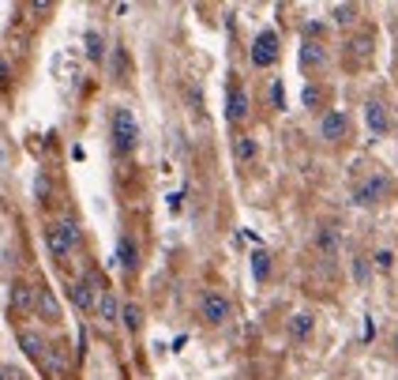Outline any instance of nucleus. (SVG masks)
Segmentation results:
<instances>
[{"mask_svg": "<svg viewBox=\"0 0 398 380\" xmlns=\"http://www.w3.org/2000/svg\"><path fill=\"white\" fill-rule=\"evenodd\" d=\"M304 106H308V110L320 106V90H316V87H304Z\"/></svg>", "mask_w": 398, "mask_h": 380, "instance_id": "nucleus-25", "label": "nucleus"}, {"mask_svg": "<svg viewBox=\"0 0 398 380\" xmlns=\"http://www.w3.org/2000/svg\"><path fill=\"white\" fill-rule=\"evenodd\" d=\"M102 46H105V42H102V34H98V31H87L83 49H87V57H90V60H102V53H105Z\"/></svg>", "mask_w": 398, "mask_h": 380, "instance_id": "nucleus-20", "label": "nucleus"}, {"mask_svg": "<svg viewBox=\"0 0 398 380\" xmlns=\"http://www.w3.org/2000/svg\"><path fill=\"white\" fill-rule=\"evenodd\" d=\"M4 376H8V373H4V369H0V380H4Z\"/></svg>", "mask_w": 398, "mask_h": 380, "instance_id": "nucleus-31", "label": "nucleus"}, {"mask_svg": "<svg viewBox=\"0 0 398 380\" xmlns=\"http://www.w3.org/2000/svg\"><path fill=\"white\" fill-rule=\"evenodd\" d=\"M383 192H387V177H368V181H361V185L353 189V204H361V207H368V204H376V200H383Z\"/></svg>", "mask_w": 398, "mask_h": 380, "instance_id": "nucleus-6", "label": "nucleus"}, {"mask_svg": "<svg viewBox=\"0 0 398 380\" xmlns=\"http://www.w3.org/2000/svg\"><path fill=\"white\" fill-rule=\"evenodd\" d=\"M45 241H49V248H53V256L57 260H68L75 248L68 245V238H64V230H60V222H53V226L45 230Z\"/></svg>", "mask_w": 398, "mask_h": 380, "instance_id": "nucleus-11", "label": "nucleus"}, {"mask_svg": "<svg viewBox=\"0 0 398 380\" xmlns=\"http://www.w3.org/2000/svg\"><path fill=\"white\" fill-rule=\"evenodd\" d=\"M244 117H248V95H244V87H230V95H225V121L241 125Z\"/></svg>", "mask_w": 398, "mask_h": 380, "instance_id": "nucleus-7", "label": "nucleus"}, {"mask_svg": "<svg viewBox=\"0 0 398 380\" xmlns=\"http://www.w3.org/2000/svg\"><path fill=\"white\" fill-rule=\"evenodd\" d=\"M113 260H117L124 271H136V268H139V248H136V241H131V238H117Z\"/></svg>", "mask_w": 398, "mask_h": 380, "instance_id": "nucleus-9", "label": "nucleus"}, {"mask_svg": "<svg viewBox=\"0 0 398 380\" xmlns=\"http://www.w3.org/2000/svg\"><path fill=\"white\" fill-rule=\"evenodd\" d=\"M391 264H394V256L387 253V248H383V253H376V268H380V271H391Z\"/></svg>", "mask_w": 398, "mask_h": 380, "instance_id": "nucleus-26", "label": "nucleus"}, {"mask_svg": "<svg viewBox=\"0 0 398 380\" xmlns=\"http://www.w3.org/2000/svg\"><path fill=\"white\" fill-rule=\"evenodd\" d=\"M365 121H368V128H372L376 136H383L391 128V117H387V106H383V102H368V106H365Z\"/></svg>", "mask_w": 398, "mask_h": 380, "instance_id": "nucleus-10", "label": "nucleus"}, {"mask_svg": "<svg viewBox=\"0 0 398 380\" xmlns=\"http://www.w3.org/2000/svg\"><path fill=\"white\" fill-rule=\"evenodd\" d=\"M34 301H38V290H34V286H26V283H16V286H11V309L31 312Z\"/></svg>", "mask_w": 398, "mask_h": 380, "instance_id": "nucleus-12", "label": "nucleus"}, {"mask_svg": "<svg viewBox=\"0 0 398 380\" xmlns=\"http://www.w3.org/2000/svg\"><path fill=\"white\" fill-rule=\"evenodd\" d=\"M60 230H64V238H68L72 248H83V230H79L75 218H60Z\"/></svg>", "mask_w": 398, "mask_h": 380, "instance_id": "nucleus-19", "label": "nucleus"}, {"mask_svg": "<svg viewBox=\"0 0 398 380\" xmlns=\"http://www.w3.org/2000/svg\"><path fill=\"white\" fill-rule=\"evenodd\" d=\"M8 80V68H4V64H0V83H4Z\"/></svg>", "mask_w": 398, "mask_h": 380, "instance_id": "nucleus-30", "label": "nucleus"}, {"mask_svg": "<svg viewBox=\"0 0 398 380\" xmlns=\"http://www.w3.org/2000/svg\"><path fill=\"white\" fill-rule=\"evenodd\" d=\"M330 16H335V23H342V27H346V23L357 19V4H335V11H330Z\"/></svg>", "mask_w": 398, "mask_h": 380, "instance_id": "nucleus-21", "label": "nucleus"}, {"mask_svg": "<svg viewBox=\"0 0 398 380\" xmlns=\"http://www.w3.org/2000/svg\"><path fill=\"white\" fill-rule=\"evenodd\" d=\"M301 64H304V68H323V64H327V49L308 38V42L301 46Z\"/></svg>", "mask_w": 398, "mask_h": 380, "instance_id": "nucleus-13", "label": "nucleus"}, {"mask_svg": "<svg viewBox=\"0 0 398 380\" xmlns=\"http://www.w3.org/2000/svg\"><path fill=\"white\" fill-rule=\"evenodd\" d=\"M121 305H117V294L113 290H102V297H98V317L105 320V324H117L121 320Z\"/></svg>", "mask_w": 398, "mask_h": 380, "instance_id": "nucleus-15", "label": "nucleus"}, {"mask_svg": "<svg viewBox=\"0 0 398 380\" xmlns=\"http://www.w3.org/2000/svg\"><path fill=\"white\" fill-rule=\"evenodd\" d=\"M256 139H252V136H237L233 139V159L237 162H252V159H256Z\"/></svg>", "mask_w": 398, "mask_h": 380, "instance_id": "nucleus-16", "label": "nucleus"}, {"mask_svg": "<svg viewBox=\"0 0 398 380\" xmlns=\"http://www.w3.org/2000/svg\"><path fill=\"white\" fill-rule=\"evenodd\" d=\"M312 327H316V317H312V312H297V317H289V339L304 343V339L312 335Z\"/></svg>", "mask_w": 398, "mask_h": 380, "instance_id": "nucleus-14", "label": "nucleus"}, {"mask_svg": "<svg viewBox=\"0 0 398 380\" xmlns=\"http://www.w3.org/2000/svg\"><path fill=\"white\" fill-rule=\"evenodd\" d=\"M31 11H34V16H49V11H53V4H49V0H34V4H31Z\"/></svg>", "mask_w": 398, "mask_h": 380, "instance_id": "nucleus-28", "label": "nucleus"}, {"mask_svg": "<svg viewBox=\"0 0 398 380\" xmlns=\"http://www.w3.org/2000/svg\"><path fill=\"white\" fill-rule=\"evenodd\" d=\"M113 143H117V151H121V154L136 151V143H139V125H136V117H131L128 106L113 110Z\"/></svg>", "mask_w": 398, "mask_h": 380, "instance_id": "nucleus-1", "label": "nucleus"}, {"mask_svg": "<svg viewBox=\"0 0 398 380\" xmlns=\"http://www.w3.org/2000/svg\"><path fill=\"white\" fill-rule=\"evenodd\" d=\"M19 347L31 354V358H42V354H45V343H42L34 332H19Z\"/></svg>", "mask_w": 398, "mask_h": 380, "instance_id": "nucleus-18", "label": "nucleus"}, {"mask_svg": "<svg viewBox=\"0 0 398 380\" xmlns=\"http://www.w3.org/2000/svg\"><path fill=\"white\" fill-rule=\"evenodd\" d=\"M320 132H323V139H346V132H350V113L346 110H330V113H323V121H320Z\"/></svg>", "mask_w": 398, "mask_h": 380, "instance_id": "nucleus-5", "label": "nucleus"}, {"mask_svg": "<svg viewBox=\"0 0 398 380\" xmlns=\"http://www.w3.org/2000/svg\"><path fill=\"white\" fill-rule=\"evenodd\" d=\"M252 275H256V283H263L271 275V256L263 253V248H256V253H252Z\"/></svg>", "mask_w": 398, "mask_h": 380, "instance_id": "nucleus-17", "label": "nucleus"}, {"mask_svg": "<svg viewBox=\"0 0 398 380\" xmlns=\"http://www.w3.org/2000/svg\"><path fill=\"white\" fill-rule=\"evenodd\" d=\"M38 196H42V200L49 196V181H45V177H38Z\"/></svg>", "mask_w": 398, "mask_h": 380, "instance_id": "nucleus-29", "label": "nucleus"}, {"mask_svg": "<svg viewBox=\"0 0 398 380\" xmlns=\"http://www.w3.org/2000/svg\"><path fill=\"white\" fill-rule=\"evenodd\" d=\"M274 60H278V34L259 31L256 42H252V64H256V68H271Z\"/></svg>", "mask_w": 398, "mask_h": 380, "instance_id": "nucleus-2", "label": "nucleus"}, {"mask_svg": "<svg viewBox=\"0 0 398 380\" xmlns=\"http://www.w3.org/2000/svg\"><path fill=\"white\" fill-rule=\"evenodd\" d=\"M34 309H38V317L49 320V324H57V320H60V301H57V294H53L49 286H38V301H34Z\"/></svg>", "mask_w": 398, "mask_h": 380, "instance_id": "nucleus-8", "label": "nucleus"}, {"mask_svg": "<svg viewBox=\"0 0 398 380\" xmlns=\"http://www.w3.org/2000/svg\"><path fill=\"white\" fill-rule=\"evenodd\" d=\"M117 72H121V75L128 72V57L121 53V49H117V57H113V75H117Z\"/></svg>", "mask_w": 398, "mask_h": 380, "instance_id": "nucleus-27", "label": "nucleus"}, {"mask_svg": "<svg viewBox=\"0 0 398 380\" xmlns=\"http://www.w3.org/2000/svg\"><path fill=\"white\" fill-rule=\"evenodd\" d=\"M271 102H274V110H286V90H282V83L271 87Z\"/></svg>", "mask_w": 398, "mask_h": 380, "instance_id": "nucleus-24", "label": "nucleus"}, {"mask_svg": "<svg viewBox=\"0 0 398 380\" xmlns=\"http://www.w3.org/2000/svg\"><path fill=\"white\" fill-rule=\"evenodd\" d=\"M72 290V301H75V309H83V312H90V309H98V297H102V286H98V279H83V283H72L68 286Z\"/></svg>", "mask_w": 398, "mask_h": 380, "instance_id": "nucleus-4", "label": "nucleus"}, {"mask_svg": "<svg viewBox=\"0 0 398 380\" xmlns=\"http://www.w3.org/2000/svg\"><path fill=\"white\" fill-rule=\"evenodd\" d=\"M199 309H203V320L207 324H225V320H230V312H233V305H230V297H225V294H218V290H207L203 294V305H199Z\"/></svg>", "mask_w": 398, "mask_h": 380, "instance_id": "nucleus-3", "label": "nucleus"}, {"mask_svg": "<svg viewBox=\"0 0 398 380\" xmlns=\"http://www.w3.org/2000/svg\"><path fill=\"white\" fill-rule=\"evenodd\" d=\"M121 317H124V327H131V332H136V327H139V305H124Z\"/></svg>", "mask_w": 398, "mask_h": 380, "instance_id": "nucleus-23", "label": "nucleus"}, {"mask_svg": "<svg viewBox=\"0 0 398 380\" xmlns=\"http://www.w3.org/2000/svg\"><path fill=\"white\" fill-rule=\"evenodd\" d=\"M316 245H320L323 253H335V248H338V233H335V230H320V238H316Z\"/></svg>", "mask_w": 398, "mask_h": 380, "instance_id": "nucleus-22", "label": "nucleus"}]
</instances>
